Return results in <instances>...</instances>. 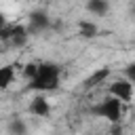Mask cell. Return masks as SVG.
Returning a JSON list of instances; mask_svg holds the SVG:
<instances>
[{"label":"cell","instance_id":"obj_7","mask_svg":"<svg viewBox=\"0 0 135 135\" xmlns=\"http://www.w3.org/2000/svg\"><path fill=\"white\" fill-rule=\"evenodd\" d=\"M86 11L97 17H105L110 13V0H86Z\"/></svg>","mask_w":135,"mask_h":135},{"label":"cell","instance_id":"obj_1","mask_svg":"<svg viewBox=\"0 0 135 135\" xmlns=\"http://www.w3.org/2000/svg\"><path fill=\"white\" fill-rule=\"evenodd\" d=\"M61 86V68L53 61L38 63V74L30 80L27 89L38 91V93H51Z\"/></svg>","mask_w":135,"mask_h":135},{"label":"cell","instance_id":"obj_10","mask_svg":"<svg viewBox=\"0 0 135 135\" xmlns=\"http://www.w3.org/2000/svg\"><path fill=\"white\" fill-rule=\"evenodd\" d=\"M8 133L11 135H27V127L21 118H13L8 122Z\"/></svg>","mask_w":135,"mask_h":135},{"label":"cell","instance_id":"obj_13","mask_svg":"<svg viewBox=\"0 0 135 135\" xmlns=\"http://www.w3.org/2000/svg\"><path fill=\"white\" fill-rule=\"evenodd\" d=\"M122 74H124V78H129V80L135 84V63H129V65L122 70Z\"/></svg>","mask_w":135,"mask_h":135},{"label":"cell","instance_id":"obj_6","mask_svg":"<svg viewBox=\"0 0 135 135\" xmlns=\"http://www.w3.org/2000/svg\"><path fill=\"white\" fill-rule=\"evenodd\" d=\"M27 112H30V114H34V116H38V118H46V116H51V103H49V99H46V97L36 95V97L30 101Z\"/></svg>","mask_w":135,"mask_h":135},{"label":"cell","instance_id":"obj_3","mask_svg":"<svg viewBox=\"0 0 135 135\" xmlns=\"http://www.w3.org/2000/svg\"><path fill=\"white\" fill-rule=\"evenodd\" d=\"M0 36L2 40H8L11 44H15L17 49L23 46L27 42V36H30V30L25 25H8V23H2V30H0Z\"/></svg>","mask_w":135,"mask_h":135},{"label":"cell","instance_id":"obj_15","mask_svg":"<svg viewBox=\"0 0 135 135\" xmlns=\"http://www.w3.org/2000/svg\"><path fill=\"white\" fill-rule=\"evenodd\" d=\"M133 13H135V6H133Z\"/></svg>","mask_w":135,"mask_h":135},{"label":"cell","instance_id":"obj_5","mask_svg":"<svg viewBox=\"0 0 135 135\" xmlns=\"http://www.w3.org/2000/svg\"><path fill=\"white\" fill-rule=\"evenodd\" d=\"M133 89H135V84H133L129 78H120V80H116V82L110 84L108 93L114 95V97H118V99H122V101L127 103V101L133 99Z\"/></svg>","mask_w":135,"mask_h":135},{"label":"cell","instance_id":"obj_2","mask_svg":"<svg viewBox=\"0 0 135 135\" xmlns=\"http://www.w3.org/2000/svg\"><path fill=\"white\" fill-rule=\"evenodd\" d=\"M91 112L97 116V118H105L108 122H120L122 116H124V101L114 97V95H108L105 99H101L99 103H95L91 108Z\"/></svg>","mask_w":135,"mask_h":135},{"label":"cell","instance_id":"obj_4","mask_svg":"<svg viewBox=\"0 0 135 135\" xmlns=\"http://www.w3.org/2000/svg\"><path fill=\"white\" fill-rule=\"evenodd\" d=\"M49 27H51V17L44 11H32L30 13V17H27V30H30V34L40 36Z\"/></svg>","mask_w":135,"mask_h":135},{"label":"cell","instance_id":"obj_12","mask_svg":"<svg viewBox=\"0 0 135 135\" xmlns=\"http://www.w3.org/2000/svg\"><path fill=\"white\" fill-rule=\"evenodd\" d=\"M23 74H25L27 80H32V78L38 74V63H27V65L23 68Z\"/></svg>","mask_w":135,"mask_h":135},{"label":"cell","instance_id":"obj_14","mask_svg":"<svg viewBox=\"0 0 135 135\" xmlns=\"http://www.w3.org/2000/svg\"><path fill=\"white\" fill-rule=\"evenodd\" d=\"M112 135H122V127H120V122H114V124H112Z\"/></svg>","mask_w":135,"mask_h":135},{"label":"cell","instance_id":"obj_11","mask_svg":"<svg viewBox=\"0 0 135 135\" xmlns=\"http://www.w3.org/2000/svg\"><path fill=\"white\" fill-rule=\"evenodd\" d=\"M108 74H110V70H108V68H103V70H97V72H95V74H93V76H91V78H89V80H86L84 84H86V86L91 89V86L99 84V82H101V80H103V78H105Z\"/></svg>","mask_w":135,"mask_h":135},{"label":"cell","instance_id":"obj_8","mask_svg":"<svg viewBox=\"0 0 135 135\" xmlns=\"http://www.w3.org/2000/svg\"><path fill=\"white\" fill-rule=\"evenodd\" d=\"M15 78V65H4L0 68V89H8Z\"/></svg>","mask_w":135,"mask_h":135},{"label":"cell","instance_id":"obj_9","mask_svg":"<svg viewBox=\"0 0 135 135\" xmlns=\"http://www.w3.org/2000/svg\"><path fill=\"white\" fill-rule=\"evenodd\" d=\"M78 32H80V36H84V38H95V36L99 34V27H97L93 21H80V23H78Z\"/></svg>","mask_w":135,"mask_h":135}]
</instances>
